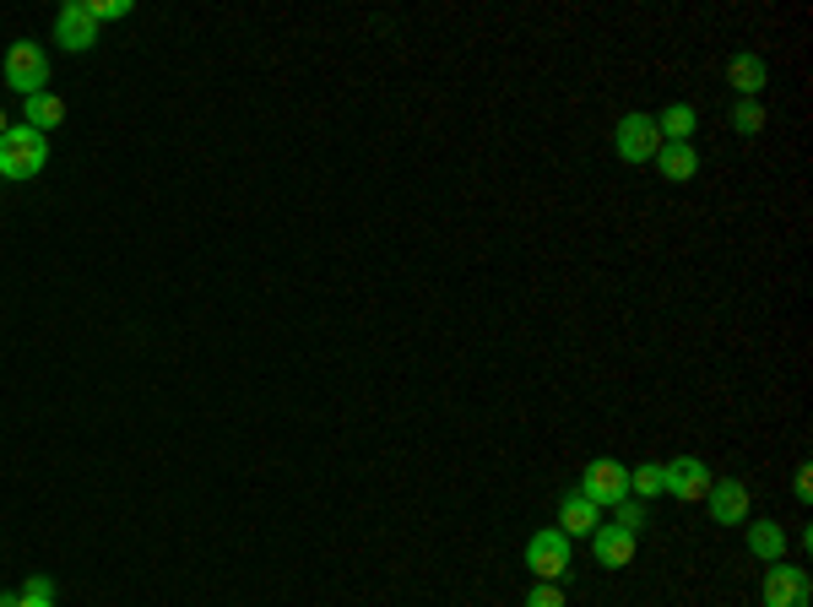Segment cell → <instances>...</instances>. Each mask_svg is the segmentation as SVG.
<instances>
[{"label": "cell", "mask_w": 813, "mask_h": 607, "mask_svg": "<svg viewBox=\"0 0 813 607\" xmlns=\"http://www.w3.org/2000/svg\"><path fill=\"white\" fill-rule=\"evenodd\" d=\"M49 163V136H39L33 125H11L0 136V179H33Z\"/></svg>", "instance_id": "1"}, {"label": "cell", "mask_w": 813, "mask_h": 607, "mask_svg": "<svg viewBox=\"0 0 813 607\" xmlns=\"http://www.w3.org/2000/svg\"><path fill=\"white\" fill-rule=\"evenodd\" d=\"M6 87H17L22 98L49 92V55H43V43L17 39L11 49H6Z\"/></svg>", "instance_id": "2"}, {"label": "cell", "mask_w": 813, "mask_h": 607, "mask_svg": "<svg viewBox=\"0 0 813 607\" xmlns=\"http://www.w3.org/2000/svg\"><path fill=\"white\" fill-rule=\"evenodd\" d=\"M527 569L537 575V580H565L569 575V537L559 527H542V531H531V542H527Z\"/></svg>", "instance_id": "3"}, {"label": "cell", "mask_w": 813, "mask_h": 607, "mask_svg": "<svg viewBox=\"0 0 813 607\" xmlns=\"http://www.w3.org/2000/svg\"><path fill=\"white\" fill-rule=\"evenodd\" d=\"M580 493L597 505V510H613L618 499H629V467L624 461H591L586 472H580Z\"/></svg>", "instance_id": "4"}, {"label": "cell", "mask_w": 813, "mask_h": 607, "mask_svg": "<svg viewBox=\"0 0 813 607\" xmlns=\"http://www.w3.org/2000/svg\"><path fill=\"white\" fill-rule=\"evenodd\" d=\"M711 467L699 461V456H678V461H662V493H673V499H705L711 493Z\"/></svg>", "instance_id": "5"}, {"label": "cell", "mask_w": 813, "mask_h": 607, "mask_svg": "<svg viewBox=\"0 0 813 607\" xmlns=\"http://www.w3.org/2000/svg\"><path fill=\"white\" fill-rule=\"evenodd\" d=\"M613 147L624 163H650L662 153V136H656V120L650 115H624L618 130H613Z\"/></svg>", "instance_id": "6"}, {"label": "cell", "mask_w": 813, "mask_h": 607, "mask_svg": "<svg viewBox=\"0 0 813 607\" xmlns=\"http://www.w3.org/2000/svg\"><path fill=\"white\" fill-rule=\"evenodd\" d=\"M809 603H813L809 569H797V565L765 569V607H809Z\"/></svg>", "instance_id": "7"}, {"label": "cell", "mask_w": 813, "mask_h": 607, "mask_svg": "<svg viewBox=\"0 0 813 607\" xmlns=\"http://www.w3.org/2000/svg\"><path fill=\"white\" fill-rule=\"evenodd\" d=\"M55 43L71 49V55H81V49L98 43V22H92L87 0H66V6H60V17H55Z\"/></svg>", "instance_id": "8"}, {"label": "cell", "mask_w": 813, "mask_h": 607, "mask_svg": "<svg viewBox=\"0 0 813 607\" xmlns=\"http://www.w3.org/2000/svg\"><path fill=\"white\" fill-rule=\"evenodd\" d=\"M705 499H711V521H716V527H737V521H748V488L737 483V478H716Z\"/></svg>", "instance_id": "9"}, {"label": "cell", "mask_w": 813, "mask_h": 607, "mask_svg": "<svg viewBox=\"0 0 813 607\" xmlns=\"http://www.w3.org/2000/svg\"><path fill=\"white\" fill-rule=\"evenodd\" d=\"M591 554H597V565H603V569H624L629 559H635V537L608 521V527L591 531Z\"/></svg>", "instance_id": "10"}, {"label": "cell", "mask_w": 813, "mask_h": 607, "mask_svg": "<svg viewBox=\"0 0 813 607\" xmlns=\"http://www.w3.org/2000/svg\"><path fill=\"white\" fill-rule=\"evenodd\" d=\"M656 168H662V179H673V185H684L699 174V153H694V141H662V153H656Z\"/></svg>", "instance_id": "11"}, {"label": "cell", "mask_w": 813, "mask_h": 607, "mask_svg": "<svg viewBox=\"0 0 813 607\" xmlns=\"http://www.w3.org/2000/svg\"><path fill=\"white\" fill-rule=\"evenodd\" d=\"M559 521H565V537H591V531L603 527V510L586 499V493H569L565 505H559Z\"/></svg>", "instance_id": "12"}, {"label": "cell", "mask_w": 813, "mask_h": 607, "mask_svg": "<svg viewBox=\"0 0 813 607\" xmlns=\"http://www.w3.org/2000/svg\"><path fill=\"white\" fill-rule=\"evenodd\" d=\"M748 554L760 565H781L786 559V531H781V521H754L748 527Z\"/></svg>", "instance_id": "13"}, {"label": "cell", "mask_w": 813, "mask_h": 607, "mask_svg": "<svg viewBox=\"0 0 813 607\" xmlns=\"http://www.w3.org/2000/svg\"><path fill=\"white\" fill-rule=\"evenodd\" d=\"M22 104H28V120L22 125H33L39 136H49V130L66 125V104H60L55 92H33V98H22Z\"/></svg>", "instance_id": "14"}, {"label": "cell", "mask_w": 813, "mask_h": 607, "mask_svg": "<svg viewBox=\"0 0 813 607\" xmlns=\"http://www.w3.org/2000/svg\"><path fill=\"white\" fill-rule=\"evenodd\" d=\"M727 81L737 87V98H754V92L765 87V60H760V55H737L727 66Z\"/></svg>", "instance_id": "15"}, {"label": "cell", "mask_w": 813, "mask_h": 607, "mask_svg": "<svg viewBox=\"0 0 813 607\" xmlns=\"http://www.w3.org/2000/svg\"><path fill=\"white\" fill-rule=\"evenodd\" d=\"M656 136H662V141H689V136H694V109H689V104H673V109H662V120H656Z\"/></svg>", "instance_id": "16"}, {"label": "cell", "mask_w": 813, "mask_h": 607, "mask_svg": "<svg viewBox=\"0 0 813 607\" xmlns=\"http://www.w3.org/2000/svg\"><path fill=\"white\" fill-rule=\"evenodd\" d=\"M646 521H650L646 499H618V505H613V527H624L629 537H635V531L646 527Z\"/></svg>", "instance_id": "17"}, {"label": "cell", "mask_w": 813, "mask_h": 607, "mask_svg": "<svg viewBox=\"0 0 813 607\" xmlns=\"http://www.w3.org/2000/svg\"><path fill=\"white\" fill-rule=\"evenodd\" d=\"M629 493H635V499H656V493H662V461L635 467V472H629Z\"/></svg>", "instance_id": "18"}, {"label": "cell", "mask_w": 813, "mask_h": 607, "mask_svg": "<svg viewBox=\"0 0 813 607\" xmlns=\"http://www.w3.org/2000/svg\"><path fill=\"white\" fill-rule=\"evenodd\" d=\"M732 125H737L743 136H754V130L765 125V109H760L754 98H737V104H732Z\"/></svg>", "instance_id": "19"}, {"label": "cell", "mask_w": 813, "mask_h": 607, "mask_svg": "<svg viewBox=\"0 0 813 607\" xmlns=\"http://www.w3.org/2000/svg\"><path fill=\"white\" fill-rule=\"evenodd\" d=\"M527 607H565V586H554V580H537L527 591Z\"/></svg>", "instance_id": "20"}, {"label": "cell", "mask_w": 813, "mask_h": 607, "mask_svg": "<svg viewBox=\"0 0 813 607\" xmlns=\"http://www.w3.org/2000/svg\"><path fill=\"white\" fill-rule=\"evenodd\" d=\"M87 11H92V22H120L130 17V0H87Z\"/></svg>", "instance_id": "21"}, {"label": "cell", "mask_w": 813, "mask_h": 607, "mask_svg": "<svg viewBox=\"0 0 813 607\" xmlns=\"http://www.w3.org/2000/svg\"><path fill=\"white\" fill-rule=\"evenodd\" d=\"M22 597H55V586H49V575H33V580L22 586Z\"/></svg>", "instance_id": "22"}, {"label": "cell", "mask_w": 813, "mask_h": 607, "mask_svg": "<svg viewBox=\"0 0 813 607\" xmlns=\"http://www.w3.org/2000/svg\"><path fill=\"white\" fill-rule=\"evenodd\" d=\"M797 499H813V472H809V467L797 472Z\"/></svg>", "instance_id": "23"}, {"label": "cell", "mask_w": 813, "mask_h": 607, "mask_svg": "<svg viewBox=\"0 0 813 607\" xmlns=\"http://www.w3.org/2000/svg\"><path fill=\"white\" fill-rule=\"evenodd\" d=\"M17 607H55V597H17Z\"/></svg>", "instance_id": "24"}, {"label": "cell", "mask_w": 813, "mask_h": 607, "mask_svg": "<svg viewBox=\"0 0 813 607\" xmlns=\"http://www.w3.org/2000/svg\"><path fill=\"white\" fill-rule=\"evenodd\" d=\"M0 607H17V597H6V591H0Z\"/></svg>", "instance_id": "25"}, {"label": "cell", "mask_w": 813, "mask_h": 607, "mask_svg": "<svg viewBox=\"0 0 813 607\" xmlns=\"http://www.w3.org/2000/svg\"><path fill=\"white\" fill-rule=\"evenodd\" d=\"M6 130H11V125H6V115H0V136H6Z\"/></svg>", "instance_id": "26"}]
</instances>
